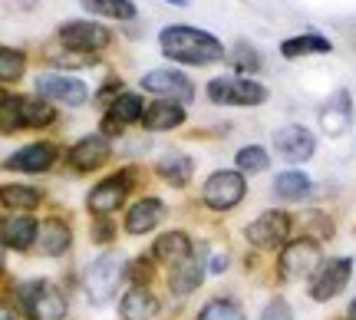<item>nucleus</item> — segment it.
Wrapping results in <instances>:
<instances>
[{"mask_svg":"<svg viewBox=\"0 0 356 320\" xmlns=\"http://www.w3.org/2000/svg\"><path fill=\"white\" fill-rule=\"evenodd\" d=\"M86 10L113 17V20H132L136 17V3L132 0H79Z\"/></svg>","mask_w":356,"mask_h":320,"instance_id":"nucleus-28","label":"nucleus"},{"mask_svg":"<svg viewBox=\"0 0 356 320\" xmlns=\"http://www.w3.org/2000/svg\"><path fill=\"white\" fill-rule=\"evenodd\" d=\"M159 314V301L155 294L145 287V284H136L129 287L126 297H122V317L126 320H152Z\"/></svg>","mask_w":356,"mask_h":320,"instance_id":"nucleus-19","label":"nucleus"},{"mask_svg":"<svg viewBox=\"0 0 356 320\" xmlns=\"http://www.w3.org/2000/svg\"><path fill=\"white\" fill-rule=\"evenodd\" d=\"M37 93L43 99H53V103H63V106H83L89 96L83 79L63 77V73H43L37 79Z\"/></svg>","mask_w":356,"mask_h":320,"instance_id":"nucleus-9","label":"nucleus"},{"mask_svg":"<svg viewBox=\"0 0 356 320\" xmlns=\"http://www.w3.org/2000/svg\"><path fill=\"white\" fill-rule=\"evenodd\" d=\"M261 320H293V310H291V304H287L284 297H274V301L264 307Z\"/></svg>","mask_w":356,"mask_h":320,"instance_id":"nucleus-35","label":"nucleus"},{"mask_svg":"<svg viewBox=\"0 0 356 320\" xmlns=\"http://www.w3.org/2000/svg\"><path fill=\"white\" fill-rule=\"evenodd\" d=\"M0 202L7 208H20V211H30V208L40 205V192L30 189V185H3L0 189Z\"/></svg>","mask_w":356,"mask_h":320,"instance_id":"nucleus-27","label":"nucleus"},{"mask_svg":"<svg viewBox=\"0 0 356 320\" xmlns=\"http://www.w3.org/2000/svg\"><path fill=\"white\" fill-rule=\"evenodd\" d=\"M274 145H277V152L287 159V162H307L314 149H317V139L310 136V129L304 126H284L274 136Z\"/></svg>","mask_w":356,"mask_h":320,"instance_id":"nucleus-13","label":"nucleus"},{"mask_svg":"<svg viewBox=\"0 0 356 320\" xmlns=\"http://www.w3.org/2000/svg\"><path fill=\"white\" fill-rule=\"evenodd\" d=\"M317 115H320V129H323L327 136H340V132H346L350 119H353V99H350V93L337 90L327 103L320 106Z\"/></svg>","mask_w":356,"mask_h":320,"instance_id":"nucleus-14","label":"nucleus"},{"mask_svg":"<svg viewBox=\"0 0 356 320\" xmlns=\"http://www.w3.org/2000/svg\"><path fill=\"white\" fill-rule=\"evenodd\" d=\"M0 271H3V251H0Z\"/></svg>","mask_w":356,"mask_h":320,"instance_id":"nucleus-42","label":"nucleus"},{"mask_svg":"<svg viewBox=\"0 0 356 320\" xmlns=\"http://www.w3.org/2000/svg\"><path fill=\"white\" fill-rule=\"evenodd\" d=\"M37 221L26 215H7L0 218V244L3 248H17V251H26L30 244L37 241Z\"/></svg>","mask_w":356,"mask_h":320,"instance_id":"nucleus-15","label":"nucleus"},{"mask_svg":"<svg viewBox=\"0 0 356 320\" xmlns=\"http://www.w3.org/2000/svg\"><path fill=\"white\" fill-rule=\"evenodd\" d=\"M225 264H228L225 257H215V261H211V271H215V274H221V271H225Z\"/></svg>","mask_w":356,"mask_h":320,"instance_id":"nucleus-39","label":"nucleus"},{"mask_svg":"<svg viewBox=\"0 0 356 320\" xmlns=\"http://www.w3.org/2000/svg\"><path fill=\"white\" fill-rule=\"evenodd\" d=\"M53 106L43 99V96H30V99H24V126H50L53 122Z\"/></svg>","mask_w":356,"mask_h":320,"instance_id":"nucleus-30","label":"nucleus"},{"mask_svg":"<svg viewBox=\"0 0 356 320\" xmlns=\"http://www.w3.org/2000/svg\"><path fill=\"white\" fill-rule=\"evenodd\" d=\"M320 268V244L314 238H300V241H293L284 248V255H280V274L284 278H307V274H314Z\"/></svg>","mask_w":356,"mask_h":320,"instance_id":"nucleus-8","label":"nucleus"},{"mask_svg":"<svg viewBox=\"0 0 356 320\" xmlns=\"http://www.w3.org/2000/svg\"><path fill=\"white\" fill-rule=\"evenodd\" d=\"M353 274V261L350 257H333V261H320V268L310 278V297L314 301H330L346 287Z\"/></svg>","mask_w":356,"mask_h":320,"instance_id":"nucleus-5","label":"nucleus"},{"mask_svg":"<svg viewBox=\"0 0 356 320\" xmlns=\"http://www.w3.org/2000/svg\"><path fill=\"white\" fill-rule=\"evenodd\" d=\"M350 320H356V297H353V304H350V314H346Z\"/></svg>","mask_w":356,"mask_h":320,"instance_id":"nucleus-40","label":"nucleus"},{"mask_svg":"<svg viewBox=\"0 0 356 320\" xmlns=\"http://www.w3.org/2000/svg\"><path fill=\"white\" fill-rule=\"evenodd\" d=\"M234 56H238V60H234L238 70H257V66H261V56H257L248 43H238V47H234Z\"/></svg>","mask_w":356,"mask_h":320,"instance_id":"nucleus-36","label":"nucleus"},{"mask_svg":"<svg viewBox=\"0 0 356 320\" xmlns=\"http://www.w3.org/2000/svg\"><path fill=\"white\" fill-rule=\"evenodd\" d=\"M159 47H162V53L168 60H178V63H188V66H208L225 60L221 40L198 30V26H185V24L165 26L159 33Z\"/></svg>","mask_w":356,"mask_h":320,"instance_id":"nucleus-1","label":"nucleus"},{"mask_svg":"<svg viewBox=\"0 0 356 320\" xmlns=\"http://www.w3.org/2000/svg\"><path fill=\"white\" fill-rule=\"evenodd\" d=\"M248 185H244L241 172H215L211 179L204 182V205L218 208V211H228L244 198Z\"/></svg>","mask_w":356,"mask_h":320,"instance_id":"nucleus-6","label":"nucleus"},{"mask_svg":"<svg viewBox=\"0 0 356 320\" xmlns=\"http://www.w3.org/2000/svg\"><path fill=\"white\" fill-rule=\"evenodd\" d=\"M165 218V205L159 198H142L126 211V231L129 234H145Z\"/></svg>","mask_w":356,"mask_h":320,"instance_id":"nucleus-17","label":"nucleus"},{"mask_svg":"<svg viewBox=\"0 0 356 320\" xmlns=\"http://www.w3.org/2000/svg\"><path fill=\"white\" fill-rule=\"evenodd\" d=\"M202 281H204L202 261H195V257H185V261H178V264H175L172 278H168V287H172V291L181 297V294H191V291H198V284H202Z\"/></svg>","mask_w":356,"mask_h":320,"instance_id":"nucleus-23","label":"nucleus"},{"mask_svg":"<svg viewBox=\"0 0 356 320\" xmlns=\"http://www.w3.org/2000/svg\"><path fill=\"white\" fill-rule=\"evenodd\" d=\"M274 192L280 198H287V202H300L310 192V179H307L304 172H284V175L274 179Z\"/></svg>","mask_w":356,"mask_h":320,"instance_id":"nucleus-26","label":"nucleus"},{"mask_svg":"<svg viewBox=\"0 0 356 320\" xmlns=\"http://www.w3.org/2000/svg\"><path fill=\"white\" fill-rule=\"evenodd\" d=\"M122 268H126V261H122V255H115V251L102 255L99 261H92V268L86 271V291L96 304H102L106 297L115 294V287L122 281Z\"/></svg>","mask_w":356,"mask_h":320,"instance_id":"nucleus-4","label":"nucleus"},{"mask_svg":"<svg viewBox=\"0 0 356 320\" xmlns=\"http://www.w3.org/2000/svg\"><path fill=\"white\" fill-rule=\"evenodd\" d=\"M92 234H96V241H109V225H96V231H92Z\"/></svg>","mask_w":356,"mask_h":320,"instance_id":"nucleus-37","label":"nucleus"},{"mask_svg":"<svg viewBox=\"0 0 356 320\" xmlns=\"http://www.w3.org/2000/svg\"><path fill=\"white\" fill-rule=\"evenodd\" d=\"M330 50H333V43L327 37H320V33H297V37L280 43V53L287 60H300L307 53H330Z\"/></svg>","mask_w":356,"mask_h":320,"instance_id":"nucleus-24","label":"nucleus"},{"mask_svg":"<svg viewBox=\"0 0 356 320\" xmlns=\"http://www.w3.org/2000/svg\"><path fill=\"white\" fill-rule=\"evenodd\" d=\"M0 320H17V314H13L7 304H0Z\"/></svg>","mask_w":356,"mask_h":320,"instance_id":"nucleus-38","label":"nucleus"},{"mask_svg":"<svg viewBox=\"0 0 356 320\" xmlns=\"http://www.w3.org/2000/svg\"><path fill=\"white\" fill-rule=\"evenodd\" d=\"M188 255H191V241H188V234H181V231H168V234H162L155 241V257L159 261L178 264V261H185Z\"/></svg>","mask_w":356,"mask_h":320,"instance_id":"nucleus-25","label":"nucleus"},{"mask_svg":"<svg viewBox=\"0 0 356 320\" xmlns=\"http://www.w3.org/2000/svg\"><path fill=\"white\" fill-rule=\"evenodd\" d=\"M142 86L149 93H159V96H175V103H188L195 90H191V79L185 73H178V70H152V73H145L142 77Z\"/></svg>","mask_w":356,"mask_h":320,"instance_id":"nucleus-12","label":"nucleus"},{"mask_svg":"<svg viewBox=\"0 0 356 320\" xmlns=\"http://www.w3.org/2000/svg\"><path fill=\"white\" fill-rule=\"evenodd\" d=\"M168 3H178V7H188V0H168Z\"/></svg>","mask_w":356,"mask_h":320,"instance_id":"nucleus-41","label":"nucleus"},{"mask_svg":"<svg viewBox=\"0 0 356 320\" xmlns=\"http://www.w3.org/2000/svg\"><path fill=\"white\" fill-rule=\"evenodd\" d=\"M106 155H109V142L102 136H86L70 149V166H76L79 172H89V168H99L106 162Z\"/></svg>","mask_w":356,"mask_h":320,"instance_id":"nucleus-18","label":"nucleus"},{"mask_svg":"<svg viewBox=\"0 0 356 320\" xmlns=\"http://www.w3.org/2000/svg\"><path fill=\"white\" fill-rule=\"evenodd\" d=\"M37 234H40V248L50 257L66 255V248L73 244V231H70V225H66L63 218H47Z\"/></svg>","mask_w":356,"mask_h":320,"instance_id":"nucleus-21","label":"nucleus"},{"mask_svg":"<svg viewBox=\"0 0 356 320\" xmlns=\"http://www.w3.org/2000/svg\"><path fill=\"white\" fill-rule=\"evenodd\" d=\"M109 40H113V33L102 24H92V20H70V24L60 26V43H63L66 50L96 53V50H102Z\"/></svg>","mask_w":356,"mask_h":320,"instance_id":"nucleus-7","label":"nucleus"},{"mask_svg":"<svg viewBox=\"0 0 356 320\" xmlns=\"http://www.w3.org/2000/svg\"><path fill=\"white\" fill-rule=\"evenodd\" d=\"M208 96L218 106H261L267 99V86L244 77H218L208 83Z\"/></svg>","mask_w":356,"mask_h":320,"instance_id":"nucleus-3","label":"nucleus"},{"mask_svg":"<svg viewBox=\"0 0 356 320\" xmlns=\"http://www.w3.org/2000/svg\"><path fill=\"white\" fill-rule=\"evenodd\" d=\"M198 320H244V310L234 301H228V297H218V301L204 304Z\"/></svg>","mask_w":356,"mask_h":320,"instance_id":"nucleus-33","label":"nucleus"},{"mask_svg":"<svg viewBox=\"0 0 356 320\" xmlns=\"http://www.w3.org/2000/svg\"><path fill=\"white\" fill-rule=\"evenodd\" d=\"M244 234H248V241L254 244V248H277L291 234V215H284V211H264V215L254 218L244 228Z\"/></svg>","mask_w":356,"mask_h":320,"instance_id":"nucleus-10","label":"nucleus"},{"mask_svg":"<svg viewBox=\"0 0 356 320\" xmlns=\"http://www.w3.org/2000/svg\"><path fill=\"white\" fill-rule=\"evenodd\" d=\"M53 159H56V149L47 145V142H33V145H26L20 152H13L7 159V168L13 172H47L53 166Z\"/></svg>","mask_w":356,"mask_h":320,"instance_id":"nucleus-16","label":"nucleus"},{"mask_svg":"<svg viewBox=\"0 0 356 320\" xmlns=\"http://www.w3.org/2000/svg\"><path fill=\"white\" fill-rule=\"evenodd\" d=\"M24 126V99L20 96H0V132H13Z\"/></svg>","mask_w":356,"mask_h":320,"instance_id":"nucleus-31","label":"nucleus"},{"mask_svg":"<svg viewBox=\"0 0 356 320\" xmlns=\"http://www.w3.org/2000/svg\"><path fill=\"white\" fill-rule=\"evenodd\" d=\"M238 166H241L244 172H264L270 162H267V152L261 145H244L241 152H238Z\"/></svg>","mask_w":356,"mask_h":320,"instance_id":"nucleus-34","label":"nucleus"},{"mask_svg":"<svg viewBox=\"0 0 356 320\" xmlns=\"http://www.w3.org/2000/svg\"><path fill=\"white\" fill-rule=\"evenodd\" d=\"M191 159L188 155H165L162 162H159V175L162 179H168L172 185H185V182L191 179Z\"/></svg>","mask_w":356,"mask_h":320,"instance_id":"nucleus-29","label":"nucleus"},{"mask_svg":"<svg viewBox=\"0 0 356 320\" xmlns=\"http://www.w3.org/2000/svg\"><path fill=\"white\" fill-rule=\"evenodd\" d=\"M24 77V53L10 50V47H0V86L17 83Z\"/></svg>","mask_w":356,"mask_h":320,"instance_id":"nucleus-32","label":"nucleus"},{"mask_svg":"<svg viewBox=\"0 0 356 320\" xmlns=\"http://www.w3.org/2000/svg\"><path fill=\"white\" fill-rule=\"evenodd\" d=\"M129 185H132V179H129L126 172H119V175H109V179H102L92 192H89V211L92 215H109V211H115V208L126 202L129 195Z\"/></svg>","mask_w":356,"mask_h":320,"instance_id":"nucleus-11","label":"nucleus"},{"mask_svg":"<svg viewBox=\"0 0 356 320\" xmlns=\"http://www.w3.org/2000/svg\"><path fill=\"white\" fill-rule=\"evenodd\" d=\"M20 304L30 320H63L66 297L47 281H30L20 287Z\"/></svg>","mask_w":356,"mask_h":320,"instance_id":"nucleus-2","label":"nucleus"},{"mask_svg":"<svg viewBox=\"0 0 356 320\" xmlns=\"http://www.w3.org/2000/svg\"><path fill=\"white\" fill-rule=\"evenodd\" d=\"M142 115H145V106H142L139 96H136V93H122V96L109 106V113H106V129H109V132H119L122 126L136 122Z\"/></svg>","mask_w":356,"mask_h":320,"instance_id":"nucleus-22","label":"nucleus"},{"mask_svg":"<svg viewBox=\"0 0 356 320\" xmlns=\"http://www.w3.org/2000/svg\"><path fill=\"white\" fill-rule=\"evenodd\" d=\"M142 122H145V129H152V132H165V129H175L185 122V109L175 99H159V103H152L145 109Z\"/></svg>","mask_w":356,"mask_h":320,"instance_id":"nucleus-20","label":"nucleus"}]
</instances>
